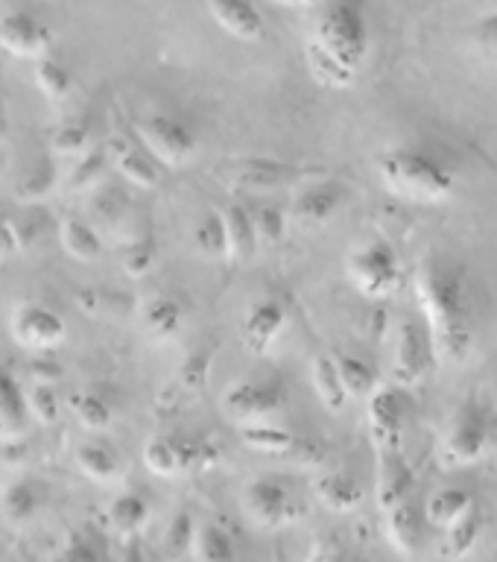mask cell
Instances as JSON below:
<instances>
[{
  "label": "cell",
  "mask_w": 497,
  "mask_h": 562,
  "mask_svg": "<svg viewBox=\"0 0 497 562\" xmlns=\"http://www.w3.org/2000/svg\"><path fill=\"white\" fill-rule=\"evenodd\" d=\"M425 334L439 363H463L474 346V305L465 267L445 252H430L416 272Z\"/></svg>",
  "instance_id": "obj_1"
},
{
  "label": "cell",
  "mask_w": 497,
  "mask_h": 562,
  "mask_svg": "<svg viewBox=\"0 0 497 562\" xmlns=\"http://www.w3.org/2000/svg\"><path fill=\"white\" fill-rule=\"evenodd\" d=\"M369 53L363 0H328L307 35V68L325 88H351Z\"/></svg>",
  "instance_id": "obj_2"
},
{
  "label": "cell",
  "mask_w": 497,
  "mask_h": 562,
  "mask_svg": "<svg viewBox=\"0 0 497 562\" xmlns=\"http://www.w3.org/2000/svg\"><path fill=\"white\" fill-rule=\"evenodd\" d=\"M377 179L398 200L439 205L456 193V170L448 158L419 144L386 147L375 161Z\"/></svg>",
  "instance_id": "obj_3"
},
{
  "label": "cell",
  "mask_w": 497,
  "mask_h": 562,
  "mask_svg": "<svg viewBox=\"0 0 497 562\" xmlns=\"http://www.w3.org/2000/svg\"><path fill=\"white\" fill-rule=\"evenodd\" d=\"M132 138L147 149L158 167H167V170L191 165L200 153V135L170 114H149V117L132 121Z\"/></svg>",
  "instance_id": "obj_4"
},
{
  "label": "cell",
  "mask_w": 497,
  "mask_h": 562,
  "mask_svg": "<svg viewBox=\"0 0 497 562\" xmlns=\"http://www.w3.org/2000/svg\"><path fill=\"white\" fill-rule=\"evenodd\" d=\"M346 276H349L360 296L381 302V299H389L395 290L402 288V258L386 240H369V244L358 246L349 255Z\"/></svg>",
  "instance_id": "obj_5"
},
{
  "label": "cell",
  "mask_w": 497,
  "mask_h": 562,
  "mask_svg": "<svg viewBox=\"0 0 497 562\" xmlns=\"http://www.w3.org/2000/svg\"><path fill=\"white\" fill-rule=\"evenodd\" d=\"M287 404V386L281 381H240L223 393V413L240 425L272 422Z\"/></svg>",
  "instance_id": "obj_6"
},
{
  "label": "cell",
  "mask_w": 497,
  "mask_h": 562,
  "mask_svg": "<svg viewBox=\"0 0 497 562\" xmlns=\"http://www.w3.org/2000/svg\"><path fill=\"white\" fill-rule=\"evenodd\" d=\"M9 334L12 340L26 351H53L59 349L68 337V325L59 311H53L44 302H21L9 316Z\"/></svg>",
  "instance_id": "obj_7"
},
{
  "label": "cell",
  "mask_w": 497,
  "mask_h": 562,
  "mask_svg": "<svg viewBox=\"0 0 497 562\" xmlns=\"http://www.w3.org/2000/svg\"><path fill=\"white\" fill-rule=\"evenodd\" d=\"M492 442V419L489 411L477 398L460 407L454 419V428L448 430L445 439V460L451 465H472L477 463Z\"/></svg>",
  "instance_id": "obj_8"
},
{
  "label": "cell",
  "mask_w": 497,
  "mask_h": 562,
  "mask_svg": "<svg viewBox=\"0 0 497 562\" xmlns=\"http://www.w3.org/2000/svg\"><path fill=\"white\" fill-rule=\"evenodd\" d=\"M404 416L407 402L398 386H375L366 395V422L369 437L377 454H398L402 451Z\"/></svg>",
  "instance_id": "obj_9"
},
{
  "label": "cell",
  "mask_w": 497,
  "mask_h": 562,
  "mask_svg": "<svg viewBox=\"0 0 497 562\" xmlns=\"http://www.w3.org/2000/svg\"><path fill=\"white\" fill-rule=\"evenodd\" d=\"M0 47L15 59H38L50 53L53 30L30 9H12L0 18Z\"/></svg>",
  "instance_id": "obj_10"
},
{
  "label": "cell",
  "mask_w": 497,
  "mask_h": 562,
  "mask_svg": "<svg viewBox=\"0 0 497 562\" xmlns=\"http://www.w3.org/2000/svg\"><path fill=\"white\" fill-rule=\"evenodd\" d=\"M290 314L279 299H255L240 319V340L249 355H270V349L287 331Z\"/></svg>",
  "instance_id": "obj_11"
},
{
  "label": "cell",
  "mask_w": 497,
  "mask_h": 562,
  "mask_svg": "<svg viewBox=\"0 0 497 562\" xmlns=\"http://www.w3.org/2000/svg\"><path fill=\"white\" fill-rule=\"evenodd\" d=\"M205 460H208V448L191 437L158 434L144 446V465L158 477H176L191 469H202Z\"/></svg>",
  "instance_id": "obj_12"
},
{
  "label": "cell",
  "mask_w": 497,
  "mask_h": 562,
  "mask_svg": "<svg viewBox=\"0 0 497 562\" xmlns=\"http://www.w3.org/2000/svg\"><path fill=\"white\" fill-rule=\"evenodd\" d=\"M244 509L255 525L281 527L293 521L298 513L290 490L275 477H258L244 490Z\"/></svg>",
  "instance_id": "obj_13"
},
{
  "label": "cell",
  "mask_w": 497,
  "mask_h": 562,
  "mask_svg": "<svg viewBox=\"0 0 497 562\" xmlns=\"http://www.w3.org/2000/svg\"><path fill=\"white\" fill-rule=\"evenodd\" d=\"M214 24L237 42H261L267 33V18L255 0H205Z\"/></svg>",
  "instance_id": "obj_14"
},
{
  "label": "cell",
  "mask_w": 497,
  "mask_h": 562,
  "mask_svg": "<svg viewBox=\"0 0 497 562\" xmlns=\"http://www.w3.org/2000/svg\"><path fill=\"white\" fill-rule=\"evenodd\" d=\"M109 165L135 188H158L161 184V167L149 158V153L135 138H112L109 140Z\"/></svg>",
  "instance_id": "obj_15"
},
{
  "label": "cell",
  "mask_w": 497,
  "mask_h": 562,
  "mask_svg": "<svg viewBox=\"0 0 497 562\" xmlns=\"http://www.w3.org/2000/svg\"><path fill=\"white\" fill-rule=\"evenodd\" d=\"M346 202V191L340 182H314L305 184L302 191L293 196L290 214L302 223V226H323L340 211Z\"/></svg>",
  "instance_id": "obj_16"
},
{
  "label": "cell",
  "mask_w": 497,
  "mask_h": 562,
  "mask_svg": "<svg viewBox=\"0 0 497 562\" xmlns=\"http://www.w3.org/2000/svg\"><path fill=\"white\" fill-rule=\"evenodd\" d=\"M430 360H433V351H430L428 334L421 331L419 325L404 323L402 331H398V342H395L393 363L398 384H416L428 372Z\"/></svg>",
  "instance_id": "obj_17"
},
{
  "label": "cell",
  "mask_w": 497,
  "mask_h": 562,
  "mask_svg": "<svg viewBox=\"0 0 497 562\" xmlns=\"http://www.w3.org/2000/svg\"><path fill=\"white\" fill-rule=\"evenodd\" d=\"M223 220V235H226V258L228 261L246 263L258 255V237H255L252 211L240 202H228L226 209H219Z\"/></svg>",
  "instance_id": "obj_18"
},
{
  "label": "cell",
  "mask_w": 497,
  "mask_h": 562,
  "mask_svg": "<svg viewBox=\"0 0 497 562\" xmlns=\"http://www.w3.org/2000/svg\"><path fill=\"white\" fill-rule=\"evenodd\" d=\"M310 490L323 507L334 509V513H351L363 501V486L358 477L342 469H319L310 481Z\"/></svg>",
  "instance_id": "obj_19"
},
{
  "label": "cell",
  "mask_w": 497,
  "mask_h": 562,
  "mask_svg": "<svg viewBox=\"0 0 497 562\" xmlns=\"http://www.w3.org/2000/svg\"><path fill=\"white\" fill-rule=\"evenodd\" d=\"M26 390L15 372L0 360V439H18L26 430Z\"/></svg>",
  "instance_id": "obj_20"
},
{
  "label": "cell",
  "mask_w": 497,
  "mask_h": 562,
  "mask_svg": "<svg viewBox=\"0 0 497 562\" xmlns=\"http://www.w3.org/2000/svg\"><path fill=\"white\" fill-rule=\"evenodd\" d=\"M237 437L249 451H258V454H272V457H287L296 454V451H305L307 442L293 434V430L281 428L275 422H258V425H240L237 428Z\"/></svg>",
  "instance_id": "obj_21"
},
{
  "label": "cell",
  "mask_w": 497,
  "mask_h": 562,
  "mask_svg": "<svg viewBox=\"0 0 497 562\" xmlns=\"http://www.w3.org/2000/svg\"><path fill=\"white\" fill-rule=\"evenodd\" d=\"M377 507L381 513L402 501L413 498V472L404 463L402 451L398 454H377Z\"/></svg>",
  "instance_id": "obj_22"
},
{
  "label": "cell",
  "mask_w": 497,
  "mask_h": 562,
  "mask_svg": "<svg viewBox=\"0 0 497 562\" xmlns=\"http://www.w3.org/2000/svg\"><path fill=\"white\" fill-rule=\"evenodd\" d=\"M59 244L79 263H94L97 258H103V237H100V232L88 220L74 217V214L61 217Z\"/></svg>",
  "instance_id": "obj_23"
},
{
  "label": "cell",
  "mask_w": 497,
  "mask_h": 562,
  "mask_svg": "<svg viewBox=\"0 0 497 562\" xmlns=\"http://www.w3.org/2000/svg\"><path fill=\"white\" fill-rule=\"evenodd\" d=\"M77 469L86 474L88 481L112 483L121 474L123 457L105 439H88V442L77 448Z\"/></svg>",
  "instance_id": "obj_24"
},
{
  "label": "cell",
  "mask_w": 497,
  "mask_h": 562,
  "mask_svg": "<svg viewBox=\"0 0 497 562\" xmlns=\"http://www.w3.org/2000/svg\"><path fill=\"white\" fill-rule=\"evenodd\" d=\"M182 305L170 296H153L144 302V307H140V325H144V331L158 342L173 340L176 334L182 331Z\"/></svg>",
  "instance_id": "obj_25"
},
{
  "label": "cell",
  "mask_w": 497,
  "mask_h": 562,
  "mask_svg": "<svg viewBox=\"0 0 497 562\" xmlns=\"http://www.w3.org/2000/svg\"><path fill=\"white\" fill-rule=\"evenodd\" d=\"M384 525H386V536H389V542H393L395 551L402 553H416L421 539V516L413 498L402 501V504H395V507L384 509Z\"/></svg>",
  "instance_id": "obj_26"
},
{
  "label": "cell",
  "mask_w": 497,
  "mask_h": 562,
  "mask_svg": "<svg viewBox=\"0 0 497 562\" xmlns=\"http://www.w3.org/2000/svg\"><path fill=\"white\" fill-rule=\"evenodd\" d=\"M35 86L42 91L50 103H61V100H68L74 94V88H77V77H74V70L61 56L56 53H44L35 59Z\"/></svg>",
  "instance_id": "obj_27"
},
{
  "label": "cell",
  "mask_w": 497,
  "mask_h": 562,
  "mask_svg": "<svg viewBox=\"0 0 497 562\" xmlns=\"http://www.w3.org/2000/svg\"><path fill=\"white\" fill-rule=\"evenodd\" d=\"M149 521V501L140 492H121L117 498L109 504V525L117 536L132 539L138 536Z\"/></svg>",
  "instance_id": "obj_28"
},
{
  "label": "cell",
  "mask_w": 497,
  "mask_h": 562,
  "mask_svg": "<svg viewBox=\"0 0 497 562\" xmlns=\"http://www.w3.org/2000/svg\"><path fill=\"white\" fill-rule=\"evenodd\" d=\"M310 378H314V390L319 395V402L331 413H340L349 404V393L342 386V378L337 372L334 355H316L310 363Z\"/></svg>",
  "instance_id": "obj_29"
},
{
  "label": "cell",
  "mask_w": 497,
  "mask_h": 562,
  "mask_svg": "<svg viewBox=\"0 0 497 562\" xmlns=\"http://www.w3.org/2000/svg\"><path fill=\"white\" fill-rule=\"evenodd\" d=\"M193 553H196V560L200 562H235L237 560V548L231 533H228L226 527L211 525V521L196 527Z\"/></svg>",
  "instance_id": "obj_30"
},
{
  "label": "cell",
  "mask_w": 497,
  "mask_h": 562,
  "mask_svg": "<svg viewBox=\"0 0 497 562\" xmlns=\"http://www.w3.org/2000/svg\"><path fill=\"white\" fill-rule=\"evenodd\" d=\"M474 507V498L468 490H456V486H448V490H439L433 498L428 501L425 507V518L430 525L437 527H451L460 516H465L468 509Z\"/></svg>",
  "instance_id": "obj_31"
},
{
  "label": "cell",
  "mask_w": 497,
  "mask_h": 562,
  "mask_svg": "<svg viewBox=\"0 0 497 562\" xmlns=\"http://www.w3.org/2000/svg\"><path fill=\"white\" fill-rule=\"evenodd\" d=\"M38 509V492H35L33 483L26 481H9L0 492V513L7 518L9 525H24L35 516Z\"/></svg>",
  "instance_id": "obj_32"
},
{
  "label": "cell",
  "mask_w": 497,
  "mask_h": 562,
  "mask_svg": "<svg viewBox=\"0 0 497 562\" xmlns=\"http://www.w3.org/2000/svg\"><path fill=\"white\" fill-rule=\"evenodd\" d=\"M193 539H196V521L188 509H179L165 527L161 536V553L167 562H182L193 553Z\"/></svg>",
  "instance_id": "obj_33"
},
{
  "label": "cell",
  "mask_w": 497,
  "mask_h": 562,
  "mask_svg": "<svg viewBox=\"0 0 497 562\" xmlns=\"http://www.w3.org/2000/svg\"><path fill=\"white\" fill-rule=\"evenodd\" d=\"M70 411H74L79 425L88 430H105L114 419L112 402L97 393V390H79V393H74Z\"/></svg>",
  "instance_id": "obj_34"
},
{
  "label": "cell",
  "mask_w": 497,
  "mask_h": 562,
  "mask_svg": "<svg viewBox=\"0 0 497 562\" xmlns=\"http://www.w3.org/2000/svg\"><path fill=\"white\" fill-rule=\"evenodd\" d=\"M334 363H337V372H340L342 386H346L349 398H366V395L377 386L375 369L369 367L363 358H358V355L337 351V355H334Z\"/></svg>",
  "instance_id": "obj_35"
},
{
  "label": "cell",
  "mask_w": 497,
  "mask_h": 562,
  "mask_svg": "<svg viewBox=\"0 0 497 562\" xmlns=\"http://www.w3.org/2000/svg\"><path fill=\"white\" fill-rule=\"evenodd\" d=\"M483 533V518L477 513V507H472L465 516H460L454 525L448 527V542H445V551L451 560H463L468 553L474 551V544L481 539Z\"/></svg>",
  "instance_id": "obj_36"
},
{
  "label": "cell",
  "mask_w": 497,
  "mask_h": 562,
  "mask_svg": "<svg viewBox=\"0 0 497 562\" xmlns=\"http://www.w3.org/2000/svg\"><path fill=\"white\" fill-rule=\"evenodd\" d=\"M105 170H109L105 149H88V153L74 158V167H70L65 184H68L70 191H88V188H97V184L103 182Z\"/></svg>",
  "instance_id": "obj_37"
},
{
  "label": "cell",
  "mask_w": 497,
  "mask_h": 562,
  "mask_svg": "<svg viewBox=\"0 0 497 562\" xmlns=\"http://www.w3.org/2000/svg\"><path fill=\"white\" fill-rule=\"evenodd\" d=\"M56 167H53L50 158H44L38 165H33L26 170L15 184V196L21 202H42L44 196H50L53 188H56Z\"/></svg>",
  "instance_id": "obj_38"
},
{
  "label": "cell",
  "mask_w": 497,
  "mask_h": 562,
  "mask_svg": "<svg viewBox=\"0 0 497 562\" xmlns=\"http://www.w3.org/2000/svg\"><path fill=\"white\" fill-rule=\"evenodd\" d=\"M255 237H258V249H272L284 240L287 232V214L279 205H258L252 211Z\"/></svg>",
  "instance_id": "obj_39"
},
{
  "label": "cell",
  "mask_w": 497,
  "mask_h": 562,
  "mask_svg": "<svg viewBox=\"0 0 497 562\" xmlns=\"http://www.w3.org/2000/svg\"><path fill=\"white\" fill-rule=\"evenodd\" d=\"M193 246H196V252L208 255V258H226V235H223L219 211H211L193 226Z\"/></svg>",
  "instance_id": "obj_40"
},
{
  "label": "cell",
  "mask_w": 497,
  "mask_h": 562,
  "mask_svg": "<svg viewBox=\"0 0 497 562\" xmlns=\"http://www.w3.org/2000/svg\"><path fill=\"white\" fill-rule=\"evenodd\" d=\"M290 170L281 167L279 161H244L237 170V182L261 191V188H279L281 182H287Z\"/></svg>",
  "instance_id": "obj_41"
},
{
  "label": "cell",
  "mask_w": 497,
  "mask_h": 562,
  "mask_svg": "<svg viewBox=\"0 0 497 562\" xmlns=\"http://www.w3.org/2000/svg\"><path fill=\"white\" fill-rule=\"evenodd\" d=\"M26 411L38 425H56L61 416V398L50 384H35L26 390Z\"/></svg>",
  "instance_id": "obj_42"
},
{
  "label": "cell",
  "mask_w": 497,
  "mask_h": 562,
  "mask_svg": "<svg viewBox=\"0 0 497 562\" xmlns=\"http://www.w3.org/2000/svg\"><path fill=\"white\" fill-rule=\"evenodd\" d=\"M50 147L56 156H65V158H77L82 153L91 149V132H88L86 123L79 121H70V123H61L59 130L53 132V140Z\"/></svg>",
  "instance_id": "obj_43"
},
{
  "label": "cell",
  "mask_w": 497,
  "mask_h": 562,
  "mask_svg": "<svg viewBox=\"0 0 497 562\" xmlns=\"http://www.w3.org/2000/svg\"><path fill=\"white\" fill-rule=\"evenodd\" d=\"M153 263H156V246H153L149 237H138L135 244L123 249V272L132 276V279L147 276L153 270Z\"/></svg>",
  "instance_id": "obj_44"
},
{
  "label": "cell",
  "mask_w": 497,
  "mask_h": 562,
  "mask_svg": "<svg viewBox=\"0 0 497 562\" xmlns=\"http://www.w3.org/2000/svg\"><path fill=\"white\" fill-rule=\"evenodd\" d=\"M474 42L481 44L483 50L492 53V56H497V9L495 12H489V15H483L474 21Z\"/></svg>",
  "instance_id": "obj_45"
},
{
  "label": "cell",
  "mask_w": 497,
  "mask_h": 562,
  "mask_svg": "<svg viewBox=\"0 0 497 562\" xmlns=\"http://www.w3.org/2000/svg\"><path fill=\"white\" fill-rule=\"evenodd\" d=\"M208 367H211L208 355H196V358H191L182 369V384L188 386L191 393H200L202 386H205V378H208Z\"/></svg>",
  "instance_id": "obj_46"
},
{
  "label": "cell",
  "mask_w": 497,
  "mask_h": 562,
  "mask_svg": "<svg viewBox=\"0 0 497 562\" xmlns=\"http://www.w3.org/2000/svg\"><path fill=\"white\" fill-rule=\"evenodd\" d=\"M15 252H21V246H18V237H15V228H12V223H3V220H0V261Z\"/></svg>",
  "instance_id": "obj_47"
},
{
  "label": "cell",
  "mask_w": 497,
  "mask_h": 562,
  "mask_svg": "<svg viewBox=\"0 0 497 562\" xmlns=\"http://www.w3.org/2000/svg\"><path fill=\"white\" fill-rule=\"evenodd\" d=\"M65 562H100V557H97L94 544L82 542V539H79V542L70 544V551H68V557H65Z\"/></svg>",
  "instance_id": "obj_48"
},
{
  "label": "cell",
  "mask_w": 497,
  "mask_h": 562,
  "mask_svg": "<svg viewBox=\"0 0 497 562\" xmlns=\"http://www.w3.org/2000/svg\"><path fill=\"white\" fill-rule=\"evenodd\" d=\"M272 3H279V7H287V9H310L316 7L319 0H272Z\"/></svg>",
  "instance_id": "obj_49"
},
{
  "label": "cell",
  "mask_w": 497,
  "mask_h": 562,
  "mask_svg": "<svg viewBox=\"0 0 497 562\" xmlns=\"http://www.w3.org/2000/svg\"><path fill=\"white\" fill-rule=\"evenodd\" d=\"M307 562H340V560H337L328 548H316V551L307 557Z\"/></svg>",
  "instance_id": "obj_50"
}]
</instances>
